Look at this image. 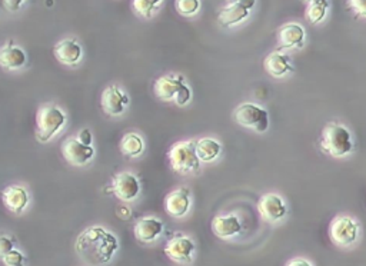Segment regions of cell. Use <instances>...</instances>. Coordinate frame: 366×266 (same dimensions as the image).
<instances>
[{"mask_svg": "<svg viewBox=\"0 0 366 266\" xmlns=\"http://www.w3.org/2000/svg\"><path fill=\"white\" fill-rule=\"evenodd\" d=\"M62 155L73 166H82L95 157V149L92 145L82 143L78 138L67 139L62 145Z\"/></svg>", "mask_w": 366, "mask_h": 266, "instance_id": "52a82bcc", "label": "cell"}, {"mask_svg": "<svg viewBox=\"0 0 366 266\" xmlns=\"http://www.w3.org/2000/svg\"><path fill=\"white\" fill-rule=\"evenodd\" d=\"M140 191L139 180L135 175L129 172L119 173L114 178V185H112V192L125 202L133 201Z\"/></svg>", "mask_w": 366, "mask_h": 266, "instance_id": "30bf717a", "label": "cell"}, {"mask_svg": "<svg viewBox=\"0 0 366 266\" xmlns=\"http://www.w3.org/2000/svg\"><path fill=\"white\" fill-rule=\"evenodd\" d=\"M238 4H240L243 8H246L248 11H250L255 6V0H236Z\"/></svg>", "mask_w": 366, "mask_h": 266, "instance_id": "1f68e13d", "label": "cell"}, {"mask_svg": "<svg viewBox=\"0 0 366 266\" xmlns=\"http://www.w3.org/2000/svg\"><path fill=\"white\" fill-rule=\"evenodd\" d=\"M278 41H279V49L301 48L305 41V30L298 23H287L280 27L278 33Z\"/></svg>", "mask_w": 366, "mask_h": 266, "instance_id": "5bb4252c", "label": "cell"}, {"mask_svg": "<svg viewBox=\"0 0 366 266\" xmlns=\"http://www.w3.org/2000/svg\"><path fill=\"white\" fill-rule=\"evenodd\" d=\"M12 249H13V242L6 237H0V258H4Z\"/></svg>", "mask_w": 366, "mask_h": 266, "instance_id": "f1b7e54d", "label": "cell"}, {"mask_svg": "<svg viewBox=\"0 0 366 266\" xmlns=\"http://www.w3.org/2000/svg\"><path fill=\"white\" fill-rule=\"evenodd\" d=\"M175 5H176V11L183 16H192L201 8L199 0H176Z\"/></svg>", "mask_w": 366, "mask_h": 266, "instance_id": "484cf974", "label": "cell"}, {"mask_svg": "<svg viewBox=\"0 0 366 266\" xmlns=\"http://www.w3.org/2000/svg\"><path fill=\"white\" fill-rule=\"evenodd\" d=\"M348 6L356 18H366V0H348Z\"/></svg>", "mask_w": 366, "mask_h": 266, "instance_id": "4316f807", "label": "cell"}, {"mask_svg": "<svg viewBox=\"0 0 366 266\" xmlns=\"http://www.w3.org/2000/svg\"><path fill=\"white\" fill-rule=\"evenodd\" d=\"M2 197H4L5 206L15 213H20L27 206L29 202V195L26 192V189L22 186L8 187Z\"/></svg>", "mask_w": 366, "mask_h": 266, "instance_id": "d6986e66", "label": "cell"}, {"mask_svg": "<svg viewBox=\"0 0 366 266\" xmlns=\"http://www.w3.org/2000/svg\"><path fill=\"white\" fill-rule=\"evenodd\" d=\"M287 265H292V266H295V265H306V266H311L312 263L308 262V260H292V262H289Z\"/></svg>", "mask_w": 366, "mask_h": 266, "instance_id": "d6a6232c", "label": "cell"}, {"mask_svg": "<svg viewBox=\"0 0 366 266\" xmlns=\"http://www.w3.org/2000/svg\"><path fill=\"white\" fill-rule=\"evenodd\" d=\"M26 0H4V6L8 12H18Z\"/></svg>", "mask_w": 366, "mask_h": 266, "instance_id": "f546056e", "label": "cell"}, {"mask_svg": "<svg viewBox=\"0 0 366 266\" xmlns=\"http://www.w3.org/2000/svg\"><path fill=\"white\" fill-rule=\"evenodd\" d=\"M162 0H133V9L143 18H152L154 11Z\"/></svg>", "mask_w": 366, "mask_h": 266, "instance_id": "d4e9b609", "label": "cell"}, {"mask_svg": "<svg viewBox=\"0 0 366 266\" xmlns=\"http://www.w3.org/2000/svg\"><path fill=\"white\" fill-rule=\"evenodd\" d=\"M100 105L107 115L118 117L122 115L125 112V107L129 105V98L116 85H112L103 91Z\"/></svg>", "mask_w": 366, "mask_h": 266, "instance_id": "9c48e42d", "label": "cell"}, {"mask_svg": "<svg viewBox=\"0 0 366 266\" xmlns=\"http://www.w3.org/2000/svg\"><path fill=\"white\" fill-rule=\"evenodd\" d=\"M264 66H265V70L271 76H273V78H282V76H285L286 73L294 72V66H292L290 59L286 55L280 53L279 51L272 52L265 59Z\"/></svg>", "mask_w": 366, "mask_h": 266, "instance_id": "ac0fdd59", "label": "cell"}, {"mask_svg": "<svg viewBox=\"0 0 366 266\" xmlns=\"http://www.w3.org/2000/svg\"><path fill=\"white\" fill-rule=\"evenodd\" d=\"M327 6H329L327 0H312V2H309L306 9L308 22H311L312 25L320 23L326 16Z\"/></svg>", "mask_w": 366, "mask_h": 266, "instance_id": "cb8c5ba5", "label": "cell"}, {"mask_svg": "<svg viewBox=\"0 0 366 266\" xmlns=\"http://www.w3.org/2000/svg\"><path fill=\"white\" fill-rule=\"evenodd\" d=\"M320 146L331 157L344 158L353 147L351 132L339 124H327L322 133Z\"/></svg>", "mask_w": 366, "mask_h": 266, "instance_id": "7a4b0ae2", "label": "cell"}, {"mask_svg": "<svg viewBox=\"0 0 366 266\" xmlns=\"http://www.w3.org/2000/svg\"><path fill=\"white\" fill-rule=\"evenodd\" d=\"M212 230L216 237L228 239L235 237L240 232L242 225L238 216L235 215H226V216H216L212 222Z\"/></svg>", "mask_w": 366, "mask_h": 266, "instance_id": "2e32d148", "label": "cell"}, {"mask_svg": "<svg viewBox=\"0 0 366 266\" xmlns=\"http://www.w3.org/2000/svg\"><path fill=\"white\" fill-rule=\"evenodd\" d=\"M118 239L103 227H89L76 241V252L86 265H103L118 251Z\"/></svg>", "mask_w": 366, "mask_h": 266, "instance_id": "6da1fadb", "label": "cell"}, {"mask_svg": "<svg viewBox=\"0 0 366 266\" xmlns=\"http://www.w3.org/2000/svg\"><path fill=\"white\" fill-rule=\"evenodd\" d=\"M221 149H222L221 143L209 138L196 142V155L202 162L215 161L219 157V154H221Z\"/></svg>", "mask_w": 366, "mask_h": 266, "instance_id": "7402d4cb", "label": "cell"}, {"mask_svg": "<svg viewBox=\"0 0 366 266\" xmlns=\"http://www.w3.org/2000/svg\"><path fill=\"white\" fill-rule=\"evenodd\" d=\"M66 124L65 113L55 105H45L36 115V138L45 143L50 140Z\"/></svg>", "mask_w": 366, "mask_h": 266, "instance_id": "3957f363", "label": "cell"}, {"mask_svg": "<svg viewBox=\"0 0 366 266\" xmlns=\"http://www.w3.org/2000/svg\"><path fill=\"white\" fill-rule=\"evenodd\" d=\"M233 119L240 126L255 129L259 133L266 132L269 128V113L255 103L240 105L233 113Z\"/></svg>", "mask_w": 366, "mask_h": 266, "instance_id": "8992f818", "label": "cell"}, {"mask_svg": "<svg viewBox=\"0 0 366 266\" xmlns=\"http://www.w3.org/2000/svg\"><path fill=\"white\" fill-rule=\"evenodd\" d=\"M163 231V223L155 218H143L135 225V237L140 242H152Z\"/></svg>", "mask_w": 366, "mask_h": 266, "instance_id": "9a60e30c", "label": "cell"}, {"mask_svg": "<svg viewBox=\"0 0 366 266\" xmlns=\"http://www.w3.org/2000/svg\"><path fill=\"white\" fill-rule=\"evenodd\" d=\"M304 2H308V4H309V2H312V0H304Z\"/></svg>", "mask_w": 366, "mask_h": 266, "instance_id": "836d02e7", "label": "cell"}, {"mask_svg": "<svg viewBox=\"0 0 366 266\" xmlns=\"http://www.w3.org/2000/svg\"><path fill=\"white\" fill-rule=\"evenodd\" d=\"M26 63L25 52L15 46L11 41L5 48L0 49V66L6 69H19Z\"/></svg>", "mask_w": 366, "mask_h": 266, "instance_id": "ffe728a7", "label": "cell"}, {"mask_svg": "<svg viewBox=\"0 0 366 266\" xmlns=\"http://www.w3.org/2000/svg\"><path fill=\"white\" fill-rule=\"evenodd\" d=\"M191 206V191L188 187H180L170 192L165 199L166 212L173 218L185 216Z\"/></svg>", "mask_w": 366, "mask_h": 266, "instance_id": "4fadbf2b", "label": "cell"}, {"mask_svg": "<svg viewBox=\"0 0 366 266\" xmlns=\"http://www.w3.org/2000/svg\"><path fill=\"white\" fill-rule=\"evenodd\" d=\"M4 262L5 265L8 266H19L23 263V255L16 251V249H12L11 252H8L5 256H4Z\"/></svg>", "mask_w": 366, "mask_h": 266, "instance_id": "83f0119b", "label": "cell"}, {"mask_svg": "<svg viewBox=\"0 0 366 266\" xmlns=\"http://www.w3.org/2000/svg\"><path fill=\"white\" fill-rule=\"evenodd\" d=\"M55 58L63 63V65H75L81 60L82 58V48L81 45L73 41V39H66L59 42L55 49H53Z\"/></svg>", "mask_w": 366, "mask_h": 266, "instance_id": "e0dca14e", "label": "cell"}, {"mask_svg": "<svg viewBox=\"0 0 366 266\" xmlns=\"http://www.w3.org/2000/svg\"><path fill=\"white\" fill-rule=\"evenodd\" d=\"M262 218L268 222H279L286 216V205L279 195L268 194L264 195L258 204Z\"/></svg>", "mask_w": 366, "mask_h": 266, "instance_id": "7c38bea8", "label": "cell"}, {"mask_svg": "<svg viewBox=\"0 0 366 266\" xmlns=\"http://www.w3.org/2000/svg\"><path fill=\"white\" fill-rule=\"evenodd\" d=\"M121 152L125 157H139L143 152V139L136 133H128L121 140Z\"/></svg>", "mask_w": 366, "mask_h": 266, "instance_id": "603a6c76", "label": "cell"}, {"mask_svg": "<svg viewBox=\"0 0 366 266\" xmlns=\"http://www.w3.org/2000/svg\"><path fill=\"white\" fill-rule=\"evenodd\" d=\"M331 238L339 246H348L358 238V225L348 216L337 218L331 225Z\"/></svg>", "mask_w": 366, "mask_h": 266, "instance_id": "ba28073f", "label": "cell"}, {"mask_svg": "<svg viewBox=\"0 0 366 266\" xmlns=\"http://www.w3.org/2000/svg\"><path fill=\"white\" fill-rule=\"evenodd\" d=\"M169 161L173 171L179 173H198L201 171V159L196 155V142H180L169 152Z\"/></svg>", "mask_w": 366, "mask_h": 266, "instance_id": "277c9868", "label": "cell"}, {"mask_svg": "<svg viewBox=\"0 0 366 266\" xmlns=\"http://www.w3.org/2000/svg\"><path fill=\"white\" fill-rule=\"evenodd\" d=\"M248 16H249V11L246 8H243L240 4L235 2L219 12L217 20L222 26L228 27V26H233V25L243 22Z\"/></svg>", "mask_w": 366, "mask_h": 266, "instance_id": "44dd1931", "label": "cell"}, {"mask_svg": "<svg viewBox=\"0 0 366 266\" xmlns=\"http://www.w3.org/2000/svg\"><path fill=\"white\" fill-rule=\"evenodd\" d=\"M78 139H79L82 143H85V145H90V143H92V133L89 132V129H83V131L79 133Z\"/></svg>", "mask_w": 366, "mask_h": 266, "instance_id": "4dcf8cb0", "label": "cell"}, {"mask_svg": "<svg viewBox=\"0 0 366 266\" xmlns=\"http://www.w3.org/2000/svg\"><path fill=\"white\" fill-rule=\"evenodd\" d=\"M155 95L162 100H175L185 106L192 98L191 89L183 84V76H163L155 82Z\"/></svg>", "mask_w": 366, "mask_h": 266, "instance_id": "5b68a950", "label": "cell"}, {"mask_svg": "<svg viewBox=\"0 0 366 266\" xmlns=\"http://www.w3.org/2000/svg\"><path fill=\"white\" fill-rule=\"evenodd\" d=\"M195 252V244L182 235H176L173 237L165 248V253L175 262L183 263V262H189L192 259V255Z\"/></svg>", "mask_w": 366, "mask_h": 266, "instance_id": "8fae6325", "label": "cell"}]
</instances>
